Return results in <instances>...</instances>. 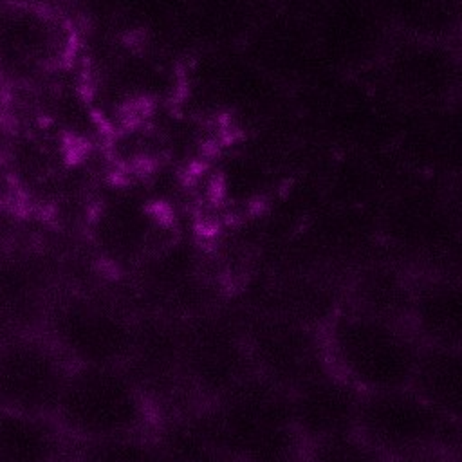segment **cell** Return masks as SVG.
<instances>
[{
	"mask_svg": "<svg viewBox=\"0 0 462 462\" xmlns=\"http://www.w3.org/2000/svg\"><path fill=\"white\" fill-rule=\"evenodd\" d=\"M413 287L399 271L374 265L359 280L354 309L406 325Z\"/></svg>",
	"mask_w": 462,
	"mask_h": 462,
	"instance_id": "obj_14",
	"label": "cell"
},
{
	"mask_svg": "<svg viewBox=\"0 0 462 462\" xmlns=\"http://www.w3.org/2000/svg\"><path fill=\"white\" fill-rule=\"evenodd\" d=\"M406 325L420 345L458 348L460 298L457 283L448 278L415 283Z\"/></svg>",
	"mask_w": 462,
	"mask_h": 462,
	"instance_id": "obj_10",
	"label": "cell"
},
{
	"mask_svg": "<svg viewBox=\"0 0 462 462\" xmlns=\"http://www.w3.org/2000/svg\"><path fill=\"white\" fill-rule=\"evenodd\" d=\"M410 386L440 411L458 417L460 356L458 348L420 345Z\"/></svg>",
	"mask_w": 462,
	"mask_h": 462,
	"instance_id": "obj_12",
	"label": "cell"
},
{
	"mask_svg": "<svg viewBox=\"0 0 462 462\" xmlns=\"http://www.w3.org/2000/svg\"><path fill=\"white\" fill-rule=\"evenodd\" d=\"M220 455L236 462H298L303 440L289 392L251 374L213 401L206 413Z\"/></svg>",
	"mask_w": 462,
	"mask_h": 462,
	"instance_id": "obj_1",
	"label": "cell"
},
{
	"mask_svg": "<svg viewBox=\"0 0 462 462\" xmlns=\"http://www.w3.org/2000/svg\"><path fill=\"white\" fill-rule=\"evenodd\" d=\"M152 401L123 365L72 366L52 419L65 437L85 442L150 431Z\"/></svg>",
	"mask_w": 462,
	"mask_h": 462,
	"instance_id": "obj_3",
	"label": "cell"
},
{
	"mask_svg": "<svg viewBox=\"0 0 462 462\" xmlns=\"http://www.w3.org/2000/svg\"><path fill=\"white\" fill-rule=\"evenodd\" d=\"M242 327L253 374L287 392L328 368L323 332L314 327L276 314H254Z\"/></svg>",
	"mask_w": 462,
	"mask_h": 462,
	"instance_id": "obj_7",
	"label": "cell"
},
{
	"mask_svg": "<svg viewBox=\"0 0 462 462\" xmlns=\"http://www.w3.org/2000/svg\"><path fill=\"white\" fill-rule=\"evenodd\" d=\"M301 455L305 462H388L357 433L309 442Z\"/></svg>",
	"mask_w": 462,
	"mask_h": 462,
	"instance_id": "obj_16",
	"label": "cell"
},
{
	"mask_svg": "<svg viewBox=\"0 0 462 462\" xmlns=\"http://www.w3.org/2000/svg\"><path fill=\"white\" fill-rule=\"evenodd\" d=\"M162 462H217V446L206 413H175L152 435Z\"/></svg>",
	"mask_w": 462,
	"mask_h": 462,
	"instance_id": "obj_13",
	"label": "cell"
},
{
	"mask_svg": "<svg viewBox=\"0 0 462 462\" xmlns=\"http://www.w3.org/2000/svg\"><path fill=\"white\" fill-rule=\"evenodd\" d=\"M78 462H162L150 435L137 433L108 440L85 442Z\"/></svg>",
	"mask_w": 462,
	"mask_h": 462,
	"instance_id": "obj_15",
	"label": "cell"
},
{
	"mask_svg": "<svg viewBox=\"0 0 462 462\" xmlns=\"http://www.w3.org/2000/svg\"><path fill=\"white\" fill-rule=\"evenodd\" d=\"M72 365L47 336L0 341V406L51 415Z\"/></svg>",
	"mask_w": 462,
	"mask_h": 462,
	"instance_id": "obj_8",
	"label": "cell"
},
{
	"mask_svg": "<svg viewBox=\"0 0 462 462\" xmlns=\"http://www.w3.org/2000/svg\"><path fill=\"white\" fill-rule=\"evenodd\" d=\"M321 332L328 366L363 393L410 386L420 341L408 325L350 307Z\"/></svg>",
	"mask_w": 462,
	"mask_h": 462,
	"instance_id": "obj_2",
	"label": "cell"
},
{
	"mask_svg": "<svg viewBox=\"0 0 462 462\" xmlns=\"http://www.w3.org/2000/svg\"><path fill=\"white\" fill-rule=\"evenodd\" d=\"M446 455H448L446 451H424V453L393 458L388 462H449V457H446Z\"/></svg>",
	"mask_w": 462,
	"mask_h": 462,
	"instance_id": "obj_17",
	"label": "cell"
},
{
	"mask_svg": "<svg viewBox=\"0 0 462 462\" xmlns=\"http://www.w3.org/2000/svg\"><path fill=\"white\" fill-rule=\"evenodd\" d=\"M180 323L184 381L213 401L253 374L242 319L204 310Z\"/></svg>",
	"mask_w": 462,
	"mask_h": 462,
	"instance_id": "obj_6",
	"label": "cell"
},
{
	"mask_svg": "<svg viewBox=\"0 0 462 462\" xmlns=\"http://www.w3.org/2000/svg\"><path fill=\"white\" fill-rule=\"evenodd\" d=\"M56 462H78L76 458H65V457H61L60 460H56Z\"/></svg>",
	"mask_w": 462,
	"mask_h": 462,
	"instance_id": "obj_18",
	"label": "cell"
},
{
	"mask_svg": "<svg viewBox=\"0 0 462 462\" xmlns=\"http://www.w3.org/2000/svg\"><path fill=\"white\" fill-rule=\"evenodd\" d=\"M135 318L121 305L99 296H69L56 303L47 337L72 366L123 365Z\"/></svg>",
	"mask_w": 462,
	"mask_h": 462,
	"instance_id": "obj_5",
	"label": "cell"
},
{
	"mask_svg": "<svg viewBox=\"0 0 462 462\" xmlns=\"http://www.w3.org/2000/svg\"><path fill=\"white\" fill-rule=\"evenodd\" d=\"M458 417L448 415L411 386L365 393L356 433L386 460L424 451H449Z\"/></svg>",
	"mask_w": 462,
	"mask_h": 462,
	"instance_id": "obj_4",
	"label": "cell"
},
{
	"mask_svg": "<svg viewBox=\"0 0 462 462\" xmlns=\"http://www.w3.org/2000/svg\"><path fill=\"white\" fill-rule=\"evenodd\" d=\"M65 435L51 415L0 406V462H56Z\"/></svg>",
	"mask_w": 462,
	"mask_h": 462,
	"instance_id": "obj_11",
	"label": "cell"
},
{
	"mask_svg": "<svg viewBox=\"0 0 462 462\" xmlns=\"http://www.w3.org/2000/svg\"><path fill=\"white\" fill-rule=\"evenodd\" d=\"M363 395L330 366L292 388L289 404L303 446L356 433Z\"/></svg>",
	"mask_w": 462,
	"mask_h": 462,
	"instance_id": "obj_9",
	"label": "cell"
}]
</instances>
